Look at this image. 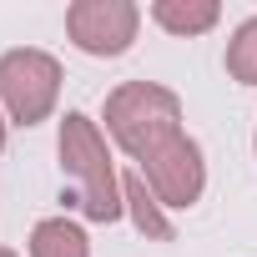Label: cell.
Returning <instances> with one entry per match:
<instances>
[{"label": "cell", "mask_w": 257, "mask_h": 257, "mask_svg": "<svg viewBox=\"0 0 257 257\" xmlns=\"http://www.w3.org/2000/svg\"><path fill=\"white\" fill-rule=\"evenodd\" d=\"M227 71L242 81V86H257V16L247 26H237L232 46H227Z\"/></svg>", "instance_id": "obj_9"}, {"label": "cell", "mask_w": 257, "mask_h": 257, "mask_svg": "<svg viewBox=\"0 0 257 257\" xmlns=\"http://www.w3.org/2000/svg\"><path fill=\"white\" fill-rule=\"evenodd\" d=\"M0 147H6V121H0Z\"/></svg>", "instance_id": "obj_10"}, {"label": "cell", "mask_w": 257, "mask_h": 257, "mask_svg": "<svg viewBox=\"0 0 257 257\" xmlns=\"http://www.w3.org/2000/svg\"><path fill=\"white\" fill-rule=\"evenodd\" d=\"M137 21H142V11L132 0H76L66 11L71 41L91 56H121L137 41Z\"/></svg>", "instance_id": "obj_4"}, {"label": "cell", "mask_w": 257, "mask_h": 257, "mask_svg": "<svg viewBox=\"0 0 257 257\" xmlns=\"http://www.w3.org/2000/svg\"><path fill=\"white\" fill-rule=\"evenodd\" d=\"M31 257H91V242L76 222L66 217H46L31 232Z\"/></svg>", "instance_id": "obj_7"}, {"label": "cell", "mask_w": 257, "mask_h": 257, "mask_svg": "<svg viewBox=\"0 0 257 257\" xmlns=\"http://www.w3.org/2000/svg\"><path fill=\"white\" fill-rule=\"evenodd\" d=\"M142 177L162 207H192L207 187V167H202V152L192 137H172L162 152H152L142 162Z\"/></svg>", "instance_id": "obj_5"}, {"label": "cell", "mask_w": 257, "mask_h": 257, "mask_svg": "<svg viewBox=\"0 0 257 257\" xmlns=\"http://www.w3.org/2000/svg\"><path fill=\"white\" fill-rule=\"evenodd\" d=\"M121 197L132 202V222H137V232H147V237H157V242L172 237V222L162 217V202L147 192L142 177H126V182H121Z\"/></svg>", "instance_id": "obj_8"}, {"label": "cell", "mask_w": 257, "mask_h": 257, "mask_svg": "<svg viewBox=\"0 0 257 257\" xmlns=\"http://www.w3.org/2000/svg\"><path fill=\"white\" fill-rule=\"evenodd\" d=\"M106 132L132 152L137 162H147L152 152H162L172 137H182V101L167 86L152 81H126L106 96Z\"/></svg>", "instance_id": "obj_1"}, {"label": "cell", "mask_w": 257, "mask_h": 257, "mask_svg": "<svg viewBox=\"0 0 257 257\" xmlns=\"http://www.w3.org/2000/svg\"><path fill=\"white\" fill-rule=\"evenodd\" d=\"M61 96V66L46 51H6L0 56V101H6L11 121L36 126L51 116Z\"/></svg>", "instance_id": "obj_3"}, {"label": "cell", "mask_w": 257, "mask_h": 257, "mask_svg": "<svg viewBox=\"0 0 257 257\" xmlns=\"http://www.w3.org/2000/svg\"><path fill=\"white\" fill-rule=\"evenodd\" d=\"M0 257H16V252H6V247H0Z\"/></svg>", "instance_id": "obj_11"}, {"label": "cell", "mask_w": 257, "mask_h": 257, "mask_svg": "<svg viewBox=\"0 0 257 257\" xmlns=\"http://www.w3.org/2000/svg\"><path fill=\"white\" fill-rule=\"evenodd\" d=\"M61 167L76 182V202L91 222H116L121 217V187H116L106 142L91 126V116H81V111H71L61 121Z\"/></svg>", "instance_id": "obj_2"}, {"label": "cell", "mask_w": 257, "mask_h": 257, "mask_svg": "<svg viewBox=\"0 0 257 257\" xmlns=\"http://www.w3.org/2000/svg\"><path fill=\"white\" fill-rule=\"evenodd\" d=\"M152 16H157V26H167L172 36H202V31L217 26L222 11H217V0H157Z\"/></svg>", "instance_id": "obj_6"}]
</instances>
